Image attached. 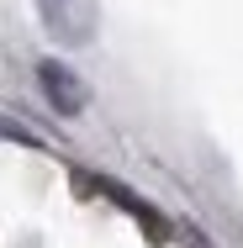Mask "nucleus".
Wrapping results in <instances>:
<instances>
[{
	"mask_svg": "<svg viewBox=\"0 0 243 248\" xmlns=\"http://www.w3.org/2000/svg\"><path fill=\"white\" fill-rule=\"evenodd\" d=\"M37 16H43L48 37H58L64 48L90 43L96 27H100V5L96 0H37Z\"/></svg>",
	"mask_w": 243,
	"mask_h": 248,
	"instance_id": "nucleus-1",
	"label": "nucleus"
},
{
	"mask_svg": "<svg viewBox=\"0 0 243 248\" xmlns=\"http://www.w3.org/2000/svg\"><path fill=\"white\" fill-rule=\"evenodd\" d=\"M37 85H43V95H48V106L58 116H80L85 100H90L85 79H80L69 63H58V58H43V63H37Z\"/></svg>",
	"mask_w": 243,
	"mask_h": 248,
	"instance_id": "nucleus-2",
	"label": "nucleus"
}]
</instances>
